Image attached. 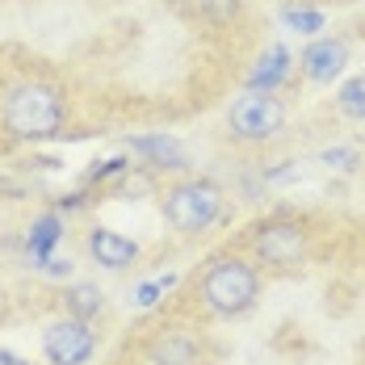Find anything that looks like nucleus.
<instances>
[{
	"label": "nucleus",
	"instance_id": "f257e3e1",
	"mask_svg": "<svg viewBox=\"0 0 365 365\" xmlns=\"http://www.w3.org/2000/svg\"><path fill=\"white\" fill-rule=\"evenodd\" d=\"M193 294L202 302L206 315L215 319H235L244 311H252L256 298H260V269L252 260L235 252H222V256H210L193 282Z\"/></svg>",
	"mask_w": 365,
	"mask_h": 365
},
{
	"label": "nucleus",
	"instance_id": "f03ea898",
	"mask_svg": "<svg viewBox=\"0 0 365 365\" xmlns=\"http://www.w3.org/2000/svg\"><path fill=\"white\" fill-rule=\"evenodd\" d=\"M63 118H68L63 93L46 80H17L0 101V126L9 130V139H21V143L59 135Z\"/></svg>",
	"mask_w": 365,
	"mask_h": 365
},
{
	"label": "nucleus",
	"instance_id": "7ed1b4c3",
	"mask_svg": "<svg viewBox=\"0 0 365 365\" xmlns=\"http://www.w3.org/2000/svg\"><path fill=\"white\" fill-rule=\"evenodd\" d=\"M160 210L168 227H177L181 235H197L206 227H215L222 215V189L210 177H185V181L168 185L160 197Z\"/></svg>",
	"mask_w": 365,
	"mask_h": 365
},
{
	"label": "nucleus",
	"instance_id": "20e7f679",
	"mask_svg": "<svg viewBox=\"0 0 365 365\" xmlns=\"http://www.w3.org/2000/svg\"><path fill=\"white\" fill-rule=\"evenodd\" d=\"M248 248H252L256 264L269 269H302L311 256V231L298 219H264L248 231Z\"/></svg>",
	"mask_w": 365,
	"mask_h": 365
},
{
	"label": "nucleus",
	"instance_id": "39448f33",
	"mask_svg": "<svg viewBox=\"0 0 365 365\" xmlns=\"http://www.w3.org/2000/svg\"><path fill=\"white\" fill-rule=\"evenodd\" d=\"M227 130H231V139H240V143H269V139H277L282 130H286V101L277 97V93H244V97H235L231 101V110H227Z\"/></svg>",
	"mask_w": 365,
	"mask_h": 365
},
{
	"label": "nucleus",
	"instance_id": "423d86ee",
	"mask_svg": "<svg viewBox=\"0 0 365 365\" xmlns=\"http://www.w3.org/2000/svg\"><path fill=\"white\" fill-rule=\"evenodd\" d=\"M97 353V331L80 319H55L42 331V357L51 365H84Z\"/></svg>",
	"mask_w": 365,
	"mask_h": 365
},
{
	"label": "nucleus",
	"instance_id": "0eeeda50",
	"mask_svg": "<svg viewBox=\"0 0 365 365\" xmlns=\"http://www.w3.org/2000/svg\"><path fill=\"white\" fill-rule=\"evenodd\" d=\"M344 68H349V42L344 38H315L298 55V72L307 76L311 84H331Z\"/></svg>",
	"mask_w": 365,
	"mask_h": 365
},
{
	"label": "nucleus",
	"instance_id": "6e6552de",
	"mask_svg": "<svg viewBox=\"0 0 365 365\" xmlns=\"http://www.w3.org/2000/svg\"><path fill=\"white\" fill-rule=\"evenodd\" d=\"M147 365H202V340L193 331H160L147 340Z\"/></svg>",
	"mask_w": 365,
	"mask_h": 365
},
{
	"label": "nucleus",
	"instance_id": "1a4fd4ad",
	"mask_svg": "<svg viewBox=\"0 0 365 365\" xmlns=\"http://www.w3.org/2000/svg\"><path fill=\"white\" fill-rule=\"evenodd\" d=\"M88 252L93 260L101 264V269H126V264H135L139 260V244L135 240H126L122 231H110V227H93L88 231Z\"/></svg>",
	"mask_w": 365,
	"mask_h": 365
},
{
	"label": "nucleus",
	"instance_id": "9d476101",
	"mask_svg": "<svg viewBox=\"0 0 365 365\" xmlns=\"http://www.w3.org/2000/svg\"><path fill=\"white\" fill-rule=\"evenodd\" d=\"M130 151H135V155H143L147 168H168V173H181V168H189V155H185V147L177 143V139H168V135L130 139Z\"/></svg>",
	"mask_w": 365,
	"mask_h": 365
},
{
	"label": "nucleus",
	"instance_id": "9b49d317",
	"mask_svg": "<svg viewBox=\"0 0 365 365\" xmlns=\"http://www.w3.org/2000/svg\"><path fill=\"white\" fill-rule=\"evenodd\" d=\"M290 68H294L290 51H286V46H269V51L260 55V63L248 72V88H252V93H277V88L286 84Z\"/></svg>",
	"mask_w": 365,
	"mask_h": 365
},
{
	"label": "nucleus",
	"instance_id": "f8f14e48",
	"mask_svg": "<svg viewBox=\"0 0 365 365\" xmlns=\"http://www.w3.org/2000/svg\"><path fill=\"white\" fill-rule=\"evenodd\" d=\"M168 4L189 21H206V26H227L244 13V0H168Z\"/></svg>",
	"mask_w": 365,
	"mask_h": 365
},
{
	"label": "nucleus",
	"instance_id": "ddd939ff",
	"mask_svg": "<svg viewBox=\"0 0 365 365\" xmlns=\"http://www.w3.org/2000/svg\"><path fill=\"white\" fill-rule=\"evenodd\" d=\"M63 302H68V315L80 319V324H93L101 311H106V294L97 290L93 282H76L63 290Z\"/></svg>",
	"mask_w": 365,
	"mask_h": 365
},
{
	"label": "nucleus",
	"instance_id": "4468645a",
	"mask_svg": "<svg viewBox=\"0 0 365 365\" xmlns=\"http://www.w3.org/2000/svg\"><path fill=\"white\" fill-rule=\"evenodd\" d=\"M59 235H63V222L55 219V215H42V219L30 227V256H34L38 264L51 260V248L59 244Z\"/></svg>",
	"mask_w": 365,
	"mask_h": 365
},
{
	"label": "nucleus",
	"instance_id": "2eb2a0df",
	"mask_svg": "<svg viewBox=\"0 0 365 365\" xmlns=\"http://www.w3.org/2000/svg\"><path fill=\"white\" fill-rule=\"evenodd\" d=\"M336 110L344 113V118H353V122H365V76H353V80L340 84Z\"/></svg>",
	"mask_w": 365,
	"mask_h": 365
},
{
	"label": "nucleus",
	"instance_id": "dca6fc26",
	"mask_svg": "<svg viewBox=\"0 0 365 365\" xmlns=\"http://www.w3.org/2000/svg\"><path fill=\"white\" fill-rule=\"evenodd\" d=\"M286 26L298 34H319L324 30V13H311V9H286Z\"/></svg>",
	"mask_w": 365,
	"mask_h": 365
},
{
	"label": "nucleus",
	"instance_id": "f3484780",
	"mask_svg": "<svg viewBox=\"0 0 365 365\" xmlns=\"http://www.w3.org/2000/svg\"><path fill=\"white\" fill-rule=\"evenodd\" d=\"M324 160H328L331 168H340V173H353L357 168V151H349V147H328Z\"/></svg>",
	"mask_w": 365,
	"mask_h": 365
},
{
	"label": "nucleus",
	"instance_id": "a211bd4d",
	"mask_svg": "<svg viewBox=\"0 0 365 365\" xmlns=\"http://www.w3.org/2000/svg\"><path fill=\"white\" fill-rule=\"evenodd\" d=\"M155 294H160V282L143 286V290H139V307H151V302H155Z\"/></svg>",
	"mask_w": 365,
	"mask_h": 365
},
{
	"label": "nucleus",
	"instance_id": "6ab92c4d",
	"mask_svg": "<svg viewBox=\"0 0 365 365\" xmlns=\"http://www.w3.org/2000/svg\"><path fill=\"white\" fill-rule=\"evenodd\" d=\"M0 365H30V361L17 357V353H9V349H0Z\"/></svg>",
	"mask_w": 365,
	"mask_h": 365
}]
</instances>
